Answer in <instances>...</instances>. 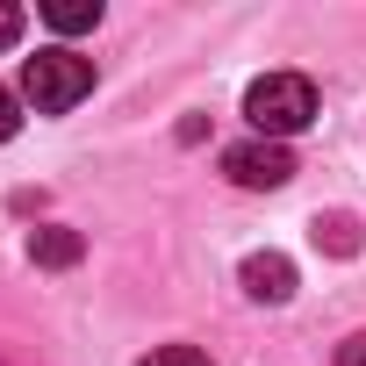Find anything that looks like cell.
<instances>
[{
	"instance_id": "obj_3",
	"label": "cell",
	"mask_w": 366,
	"mask_h": 366,
	"mask_svg": "<svg viewBox=\"0 0 366 366\" xmlns=\"http://www.w3.org/2000/svg\"><path fill=\"white\" fill-rule=\"evenodd\" d=\"M223 172L237 179V187H252V194H273V187H287V179H295V151L252 137V144H230V151H223Z\"/></svg>"
},
{
	"instance_id": "obj_2",
	"label": "cell",
	"mask_w": 366,
	"mask_h": 366,
	"mask_svg": "<svg viewBox=\"0 0 366 366\" xmlns=\"http://www.w3.org/2000/svg\"><path fill=\"white\" fill-rule=\"evenodd\" d=\"M94 94V65L86 58H72V51H36V58H22V101L36 108V115H65V108H79Z\"/></svg>"
},
{
	"instance_id": "obj_10",
	"label": "cell",
	"mask_w": 366,
	"mask_h": 366,
	"mask_svg": "<svg viewBox=\"0 0 366 366\" xmlns=\"http://www.w3.org/2000/svg\"><path fill=\"white\" fill-rule=\"evenodd\" d=\"M337 366H366V330H359V337H345V345H337Z\"/></svg>"
},
{
	"instance_id": "obj_4",
	"label": "cell",
	"mask_w": 366,
	"mask_h": 366,
	"mask_svg": "<svg viewBox=\"0 0 366 366\" xmlns=\"http://www.w3.org/2000/svg\"><path fill=\"white\" fill-rule=\"evenodd\" d=\"M244 295L252 302H287L295 295V259L287 252H252L244 259Z\"/></svg>"
},
{
	"instance_id": "obj_1",
	"label": "cell",
	"mask_w": 366,
	"mask_h": 366,
	"mask_svg": "<svg viewBox=\"0 0 366 366\" xmlns=\"http://www.w3.org/2000/svg\"><path fill=\"white\" fill-rule=\"evenodd\" d=\"M244 115L266 144H287V137H302L316 122V86L302 72H266V79L244 86Z\"/></svg>"
},
{
	"instance_id": "obj_8",
	"label": "cell",
	"mask_w": 366,
	"mask_h": 366,
	"mask_svg": "<svg viewBox=\"0 0 366 366\" xmlns=\"http://www.w3.org/2000/svg\"><path fill=\"white\" fill-rule=\"evenodd\" d=\"M15 129H22V101H15V94H8V86H0V144H8V137H15Z\"/></svg>"
},
{
	"instance_id": "obj_6",
	"label": "cell",
	"mask_w": 366,
	"mask_h": 366,
	"mask_svg": "<svg viewBox=\"0 0 366 366\" xmlns=\"http://www.w3.org/2000/svg\"><path fill=\"white\" fill-rule=\"evenodd\" d=\"M44 22H51V29H65V36H72V29H94V22H101V0H51Z\"/></svg>"
},
{
	"instance_id": "obj_7",
	"label": "cell",
	"mask_w": 366,
	"mask_h": 366,
	"mask_svg": "<svg viewBox=\"0 0 366 366\" xmlns=\"http://www.w3.org/2000/svg\"><path fill=\"white\" fill-rule=\"evenodd\" d=\"M144 366H209V352H194V345H158Z\"/></svg>"
},
{
	"instance_id": "obj_5",
	"label": "cell",
	"mask_w": 366,
	"mask_h": 366,
	"mask_svg": "<svg viewBox=\"0 0 366 366\" xmlns=\"http://www.w3.org/2000/svg\"><path fill=\"white\" fill-rule=\"evenodd\" d=\"M79 252H86V237L65 230V223H51V230L29 237V259H36V266H79Z\"/></svg>"
},
{
	"instance_id": "obj_9",
	"label": "cell",
	"mask_w": 366,
	"mask_h": 366,
	"mask_svg": "<svg viewBox=\"0 0 366 366\" xmlns=\"http://www.w3.org/2000/svg\"><path fill=\"white\" fill-rule=\"evenodd\" d=\"M15 36H22V8H8V0H0V51H8Z\"/></svg>"
}]
</instances>
